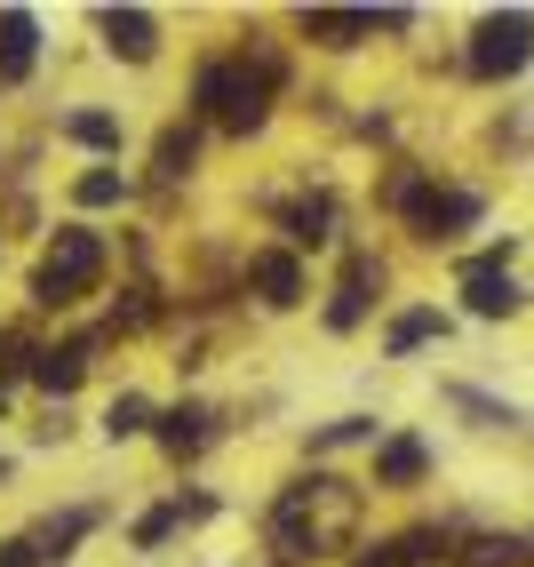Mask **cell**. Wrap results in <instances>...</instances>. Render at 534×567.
<instances>
[{
    "mask_svg": "<svg viewBox=\"0 0 534 567\" xmlns=\"http://www.w3.org/2000/svg\"><path fill=\"white\" fill-rule=\"evenodd\" d=\"M272 89H280V64H272V56H263L255 72H248V56H216V64H200L192 104L208 112L216 128L248 136V128H263V112H272Z\"/></svg>",
    "mask_w": 534,
    "mask_h": 567,
    "instance_id": "obj_1",
    "label": "cell"
},
{
    "mask_svg": "<svg viewBox=\"0 0 534 567\" xmlns=\"http://www.w3.org/2000/svg\"><path fill=\"white\" fill-rule=\"evenodd\" d=\"M96 280H104V240L72 224V233H56V248L41 256V272H32V305L64 312V305H81Z\"/></svg>",
    "mask_w": 534,
    "mask_h": 567,
    "instance_id": "obj_2",
    "label": "cell"
},
{
    "mask_svg": "<svg viewBox=\"0 0 534 567\" xmlns=\"http://www.w3.org/2000/svg\"><path fill=\"white\" fill-rule=\"evenodd\" d=\"M534 56V17L526 9H503V17H486L471 32V72L479 81H511V72H526Z\"/></svg>",
    "mask_w": 534,
    "mask_h": 567,
    "instance_id": "obj_3",
    "label": "cell"
},
{
    "mask_svg": "<svg viewBox=\"0 0 534 567\" xmlns=\"http://www.w3.org/2000/svg\"><path fill=\"white\" fill-rule=\"evenodd\" d=\"M463 296H471V312H479V320H511V312L526 305L519 280L503 272V264H479V256L463 264Z\"/></svg>",
    "mask_w": 534,
    "mask_h": 567,
    "instance_id": "obj_4",
    "label": "cell"
},
{
    "mask_svg": "<svg viewBox=\"0 0 534 567\" xmlns=\"http://www.w3.org/2000/svg\"><path fill=\"white\" fill-rule=\"evenodd\" d=\"M463 224H479V193H423L415 200V233L423 240H454Z\"/></svg>",
    "mask_w": 534,
    "mask_h": 567,
    "instance_id": "obj_5",
    "label": "cell"
},
{
    "mask_svg": "<svg viewBox=\"0 0 534 567\" xmlns=\"http://www.w3.org/2000/svg\"><path fill=\"white\" fill-rule=\"evenodd\" d=\"M248 280H255V296H263V305H303V264L287 256V248H263L255 264H248Z\"/></svg>",
    "mask_w": 534,
    "mask_h": 567,
    "instance_id": "obj_6",
    "label": "cell"
},
{
    "mask_svg": "<svg viewBox=\"0 0 534 567\" xmlns=\"http://www.w3.org/2000/svg\"><path fill=\"white\" fill-rule=\"evenodd\" d=\"M104 49H112V56H128V64H151L160 32H151L144 9H104Z\"/></svg>",
    "mask_w": 534,
    "mask_h": 567,
    "instance_id": "obj_7",
    "label": "cell"
},
{
    "mask_svg": "<svg viewBox=\"0 0 534 567\" xmlns=\"http://www.w3.org/2000/svg\"><path fill=\"white\" fill-rule=\"evenodd\" d=\"M367 288H384V272H375L367 256H352V264H343L335 305H327V328H359V320H367Z\"/></svg>",
    "mask_w": 534,
    "mask_h": 567,
    "instance_id": "obj_8",
    "label": "cell"
},
{
    "mask_svg": "<svg viewBox=\"0 0 534 567\" xmlns=\"http://www.w3.org/2000/svg\"><path fill=\"white\" fill-rule=\"evenodd\" d=\"M303 32H312L320 49H359L375 32V17L367 9H303Z\"/></svg>",
    "mask_w": 534,
    "mask_h": 567,
    "instance_id": "obj_9",
    "label": "cell"
},
{
    "mask_svg": "<svg viewBox=\"0 0 534 567\" xmlns=\"http://www.w3.org/2000/svg\"><path fill=\"white\" fill-rule=\"evenodd\" d=\"M431 472V447L415 440V432H399V440H384V456H375V487H415Z\"/></svg>",
    "mask_w": 534,
    "mask_h": 567,
    "instance_id": "obj_10",
    "label": "cell"
},
{
    "mask_svg": "<svg viewBox=\"0 0 534 567\" xmlns=\"http://www.w3.org/2000/svg\"><path fill=\"white\" fill-rule=\"evenodd\" d=\"M32 41H41L32 17L24 9H0V81H24V72H32Z\"/></svg>",
    "mask_w": 534,
    "mask_h": 567,
    "instance_id": "obj_11",
    "label": "cell"
},
{
    "mask_svg": "<svg viewBox=\"0 0 534 567\" xmlns=\"http://www.w3.org/2000/svg\"><path fill=\"white\" fill-rule=\"evenodd\" d=\"M160 447L168 456H200L208 447V408H168L160 415Z\"/></svg>",
    "mask_w": 534,
    "mask_h": 567,
    "instance_id": "obj_12",
    "label": "cell"
},
{
    "mask_svg": "<svg viewBox=\"0 0 534 567\" xmlns=\"http://www.w3.org/2000/svg\"><path fill=\"white\" fill-rule=\"evenodd\" d=\"M32 375H41L49 392H72L88 375V344H64V352H32Z\"/></svg>",
    "mask_w": 534,
    "mask_h": 567,
    "instance_id": "obj_13",
    "label": "cell"
},
{
    "mask_svg": "<svg viewBox=\"0 0 534 567\" xmlns=\"http://www.w3.org/2000/svg\"><path fill=\"white\" fill-rule=\"evenodd\" d=\"M327 224H335V200L312 193V200H295V208H287V240H295V248H320V240H327Z\"/></svg>",
    "mask_w": 534,
    "mask_h": 567,
    "instance_id": "obj_14",
    "label": "cell"
},
{
    "mask_svg": "<svg viewBox=\"0 0 534 567\" xmlns=\"http://www.w3.org/2000/svg\"><path fill=\"white\" fill-rule=\"evenodd\" d=\"M88 527H96V512H64V519H49L41 536H32V559H64L72 544L88 536Z\"/></svg>",
    "mask_w": 534,
    "mask_h": 567,
    "instance_id": "obj_15",
    "label": "cell"
},
{
    "mask_svg": "<svg viewBox=\"0 0 534 567\" xmlns=\"http://www.w3.org/2000/svg\"><path fill=\"white\" fill-rule=\"evenodd\" d=\"M64 136L88 144V153H121V121L112 112H64Z\"/></svg>",
    "mask_w": 534,
    "mask_h": 567,
    "instance_id": "obj_16",
    "label": "cell"
},
{
    "mask_svg": "<svg viewBox=\"0 0 534 567\" xmlns=\"http://www.w3.org/2000/svg\"><path fill=\"white\" fill-rule=\"evenodd\" d=\"M431 336H447V320H439V312H399V320H391V336H384V352H415V344H431Z\"/></svg>",
    "mask_w": 534,
    "mask_h": 567,
    "instance_id": "obj_17",
    "label": "cell"
},
{
    "mask_svg": "<svg viewBox=\"0 0 534 567\" xmlns=\"http://www.w3.org/2000/svg\"><path fill=\"white\" fill-rule=\"evenodd\" d=\"M72 200H81V208H112V200H128V176L121 168H88L81 184H72Z\"/></svg>",
    "mask_w": 534,
    "mask_h": 567,
    "instance_id": "obj_18",
    "label": "cell"
},
{
    "mask_svg": "<svg viewBox=\"0 0 534 567\" xmlns=\"http://www.w3.org/2000/svg\"><path fill=\"white\" fill-rule=\"evenodd\" d=\"M519 551H526L519 536H471L454 567H519Z\"/></svg>",
    "mask_w": 534,
    "mask_h": 567,
    "instance_id": "obj_19",
    "label": "cell"
},
{
    "mask_svg": "<svg viewBox=\"0 0 534 567\" xmlns=\"http://www.w3.org/2000/svg\"><path fill=\"white\" fill-rule=\"evenodd\" d=\"M104 432H112V440H136V432H151V400H136V392H121V400H112V408H104Z\"/></svg>",
    "mask_w": 534,
    "mask_h": 567,
    "instance_id": "obj_20",
    "label": "cell"
},
{
    "mask_svg": "<svg viewBox=\"0 0 534 567\" xmlns=\"http://www.w3.org/2000/svg\"><path fill=\"white\" fill-rule=\"evenodd\" d=\"M192 153H200V136H192V128H168V136H160V153H151V161H160V176L176 184V176H192Z\"/></svg>",
    "mask_w": 534,
    "mask_h": 567,
    "instance_id": "obj_21",
    "label": "cell"
},
{
    "mask_svg": "<svg viewBox=\"0 0 534 567\" xmlns=\"http://www.w3.org/2000/svg\"><path fill=\"white\" fill-rule=\"evenodd\" d=\"M184 519V504H160V512H144L136 519V551H151V544H168V527Z\"/></svg>",
    "mask_w": 534,
    "mask_h": 567,
    "instance_id": "obj_22",
    "label": "cell"
},
{
    "mask_svg": "<svg viewBox=\"0 0 534 567\" xmlns=\"http://www.w3.org/2000/svg\"><path fill=\"white\" fill-rule=\"evenodd\" d=\"M367 432H375V424H367V415H343V424H327V432H320L312 447H343V440H367Z\"/></svg>",
    "mask_w": 534,
    "mask_h": 567,
    "instance_id": "obj_23",
    "label": "cell"
},
{
    "mask_svg": "<svg viewBox=\"0 0 534 567\" xmlns=\"http://www.w3.org/2000/svg\"><path fill=\"white\" fill-rule=\"evenodd\" d=\"M359 567H407V551H399V544H375V551H367Z\"/></svg>",
    "mask_w": 534,
    "mask_h": 567,
    "instance_id": "obj_24",
    "label": "cell"
},
{
    "mask_svg": "<svg viewBox=\"0 0 534 567\" xmlns=\"http://www.w3.org/2000/svg\"><path fill=\"white\" fill-rule=\"evenodd\" d=\"M0 480H9V464H0Z\"/></svg>",
    "mask_w": 534,
    "mask_h": 567,
    "instance_id": "obj_25",
    "label": "cell"
},
{
    "mask_svg": "<svg viewBox=\"0 0 534 567\" xmlns=\"http://www.w3.org/2000/svg\"><path fill=\"white\" fill-rule=\"evenodd\" d=\"M0 408H9V400H0Z\"/></svg>",
    "mask_w": 534,
    "mask_h": 567,
    "instance_id": "obj_26",
    "label": "cell"
}]
</instances>
